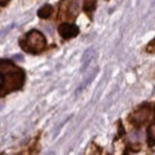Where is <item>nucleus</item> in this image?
<instances>
[{"mask_svg": "<svg viewBox=\"0 0 155 155\" xmlns=\"http://www.w3.org/2000/svg\"><path fill=\"white\" fill-rule=\"evenodd\" d=\"M147 140L150 147L155 146V123L150 125L147 130Z\"/></svg>", "mask_w": 155, "mask_h": 155, "instance_id": "6", "label": "nucleus"}, {"mask_svg": "<svg viewBox=\"0 0 155 155\" xmlns=\"http://www.w3.org/2000/svg\"><path fill=\"white\" fill-rule=\"evenodd\" d=\"M96 8V1L95 0H91V1H87L83 6V10L86 12L89 16L92 15V12Z\"/></svg>", "mask_w": 155, "mask_h": 155, "instance_id": "8", "label": "nucleus"}, {"mask_svg": "<svg viewBox=\"0 0 155 155\" xmlns=\"http://www.w3.org/2000/svg\"><path fill=\"white\" fill-rule=\"evenodd\" d=\"M0 94L4 97L20 90L26 81L25 71L9 59L0 60Z\"/></svg>", "mask_w": 155, "mask_h": 155, "instance_id": "1", "label": "nucleus"}, {"mask_svg": "<svg viewBox=\"0 0 155 155\" xmlns=\"http://www.w3.org/2000/svg\"><path fill=\"white\" fill-rule=\"evenodd\" d=\"M59 35L64 39H70L76 37L79 34V28L74 24L62 23L58 28Z\"/></svg>", "mask_w": 155, "mask_h": 155, "instance_id": "4", "label": "nucleus"}, {"mask_svg": "<svg viewBox=\"0 0 155 155\" xmlns=\"http://www.w3.org/2000/svg\"><path fill=\"white\" fill-rule=\"evenodd\" d=\"M150 113L151 109L150 106L147 104L142 105L131 114L130 122L132 124H134L135 127H142L148 121L149 117L150 116Z\"/></svg>", "mask_w": 155, "mask_h": 155, "instance_id": "3", "label": "nucleus"}, {"mask_svg": "<svg viewBox=\"0 0 155 155\" xmlns=\"http://www.w3.org/2000/svg\"><path fill=\"white\" fill-rule=\"evenodd\" d=\"M53 11L54 9L52 6L49 5V4H46V5H43L42 7L38 9V11H37V16L40 19H47L51 17L53 13Z\"/></svg>", "mask_w": 155, "mask_h": 155, "instance_id": "5", "label": "nucleus"}, {"mask_svg": "<svg viewBox=\"0 0 155 155\" xmlns=\"http://www.w3.org/2000/svg\"><path fill=\"white\" fill-rule=\"evenodd\" d=\"M146 50L149 53H153L155 51V38L150 41L147 46Z\"/></svg>", "mask_w": 155, "mask_h": 155, "instance_id": "9", "label": "nucleus"}, {"mask_svg": "<svg viewBox=\"0 0 155 155\" xmlns=\"http://www.w3.org/2000/svg\"><path fill=\"white\" fill-rule=\"evenodd\" d=\"M94 54V49L92 48H89L87 50L85 51L84 55H83L82 57V69L84 70L86 68L88 67L89 62H90L91 60L92 59V57Z\"/></svg>", "mask_w": 155, "mask_h": 155, "instance_id": "7", "label": "nucleus"}, {"mask_svg": "<svg viewBox=\"0 0 155 155\" xmlns=\"http://www.w3.org/2000/svg\"><path fill=\"white\" fill-rule=\"evenodd\" d=\"M46 37L37 29H31L19 39V46L25 52L31 54H39L46 49Z\"/></svg>", "mask_w": 155, "mask_h": 155, "instance_id": "2", "label": "nucleus"}, {"mask_svg": "<svg viewBox=\"0 0 155 155\" xmlns=\"http://www.w3.org/2000/svg\"><path fill=\"white\" fill-rule=\"evenodd\" d=\"M9 2H10V0H0V5H1V7H6V6L9 4Z\"/></svg>", "mask_w": 155, "mask_h": 155, "instance_id": "10", "label": "nucleus"}]
</instances>
